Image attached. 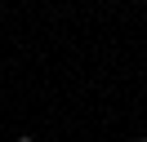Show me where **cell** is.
I'll use <instances>...</instances> for the list:
<instances>
[{
	"instance_id": "cell-1",
	"label": "cell",
	"mask_w": 147,
	"mask_h": 142,
	"mask_svg": "<svg viewBox=\"0 0 147 142\" xmlns=\"http://www.w3.org/2000/svg\"><path fill=\"white\" fill-rule=\"evenodd\" d=\"M18 142H36V138H27V133H22V138H18Z\"/></svg>"
},
{
	"instance_id": "cell-2",
	"label": "cell",
	"mask_w": 147,
	"mask_h": 142,
	"mask_svg": "<svg viewBox=\"0 0 147 142\" xmlns=\"http://www.w3.org/2000/svg\"><path fill=\"white\" fill-rule=\"evenodd\" d=\"M138 142H147V138H138Z\"/></svg>"
}]
</instances>
